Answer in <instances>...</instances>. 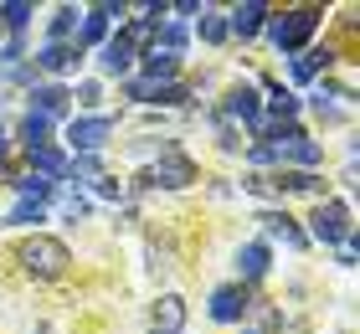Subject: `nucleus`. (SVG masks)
Here are the masks:
<instances>
[{
    "instance_id": "1",
    "label": "nucleus",
    "mask_w": 360,
    "mask_h": 334,
    "mask_svg": "<svg viewBox=\"0 0 360 334\" xmlns=\"http://www.w3.org/2000/svg\"><path fill=\"white\" fill-rule=\"evenodd\" d=\"M15 262H21L31 278H62L68 262H72V252L57 237H41V231H37V237H26L21 247H15Z\"/></svg>"
},
{
    "instance_id": "2",
    "label": "nucleus",
    "mask_w": 360,
    "mask_h": 334,
    "mask_svg": "<svg viewBox=\"0 0 360 334\" xmlns=\"http://www.w3.org/2000/svg\"><path fill=\"white\" fill-rule=\"evenodd\" d=\"M314 26H319V11H314V6H299V11L273 15V21H268V37L283 46V52H299V46L314 37Z\"/></svg>"
},
{
    "instance_id": "3",
    "label": "nucleus",
    "mask_w": 360,
    "mask_h": 334,
    "mask_svg": "<svg viewBox=\"0 0 360 334\" xmlns=\"http://www.w3.org/2000/svg\"><path fill=\"white\" fill-rule=\"evenodd\" d=\"M314 237L319 242H350V206L345 200H319L314 206Z\"/></svg>"
},
{
    "instance_id": "4",
    "label": "nucleus",
    "mask_w": 360,
    "mask_h": 334,
    "mask_svg": "<svg viewBox=\"0 0 360 334\" xmlns=\"http://www.w3.org/2000/svg\"><path fill=\"white\" fill-rule=\"evenodd\" d=\"M108 134H113V119H108V113H98V119H72L68 144L77 149V155H93V149L108 144Z\"/></svg>"
},
{
    "instance_id": "5",
    "label": "nucleus",
    "mask_w": 360,
    "mask_h": 334,
    "mask_svg": "<svg viewBox=\"0 0 360 334\" xmlns=\"http://www.w3.org/2000/svg\"><path fill=\"white\" fill-rule=\"evenodd\" d=\"M144 180H155V186H170V191H186L191 180H195V165L180 155V149H165V155L155 160V175H144Z\"/></svg>"
},
{
    "instance_id": "6",
    "label": "nucleus",
    "mask_w": 360,
    "mask_h": 334,
    "mask_svg": "<svg viewBox=\"0 0 360 334\" xmlns=\"http://www.w3.org/2000/svg\"><path fill=\"white\" fill-rule=\"evenodd\" d=\"M129 98H139V103H186V88H180V82L139 77V82H129Z\"/></svg>"
},
{
    "instance_id": "7",
    "label": "nucleus",
    "mask_w": 360,
    "mask_h": 334,
    "mask_svg": "<svg viewBox=\"0 0 360 334\" xmlns=\"http://www.w3.org/2000/svg\"><path fill=\"white\" fill-rule=\"evenodd\" d=\"M242 314H248V293L242 288H217L211 293V319L217 324H237Z\"/></svg>"
},
{
    "instance_id": "8",
    "label": "nucleus",
    "mask_w": 360,
    "mask_h": 334,
    "mask_svg": "<svg viewBox=\"0 0 360 334\" xmlns=\"http://www.w3.org/2000/svg\"><path fill=\"white\" fill-rule=\"evenodd\" d=\"M113 15H124V6H98L83 15V31H77V46H93V41H103L108 37V21Z\"/></svg>"
},
{
    "instance_id": "9",
    "label": "nucleus",
    "mask_w": 360,
    "mask_h": 334,
    "mask_svg": "<svg viewBox=\"0 0 360 334\" xmlns=\"http://www.w3.org/2000/svg\"><path fill=\"white\" fill-rule=\"evenodd\" d=\"M68 88H57V82H46V88H37L31 93V113H41V119H62L68 113Z\"/></svg>"
},
{
    "instance_id": "10",
    "label": "nucleus",
    "mask_w": 360,
    "mask_h": 334,
    "mask_svg": "<svg viewBox=\"0 0 360 334\" xmlns=\"http://www.w3.org/2000/svg\"><path fill=\"white\" fill-rule=\"evenodd\" d=\"M263 26H268V6H257V0L252 6H237L232 21H226V31H237V37H257Z\"/></svg>"
},
{
    "instance_id": "11",
    "label": "nucleus",
    "mask_w": 360,
    "mask_h": 334,
    "mask_svg": "<svg viewBox=\"0 0 360 334\" xmlns=\"http://www.w3.org/2000/svg\"><path fill=\"white\" fill-rule=\"evenodd\" d=\"M98 62H103V72H129V67H134V41L119 31V37L103 46V57H98Z\"/></svg>"
},
{
    "instance_id": "12",
    "label": "nucleus",
    "mask_w": 360,
    "mask_h": 334,
    "mask_svg": "<svg viewBox=\"0 0 360 334\" xmlns=\"http://www.w3.org/2000/svg\"><path fill=\"white\" fill-rule=\"evenodd\" d=\"M180 324H186V304H180L175 293H165V298L155 304V334H175Z\"/></svg>"
},
{
    "instance_id": "13",
    "label": "nucleus",
    "mask_w": 360,
    "mask_h": 334,
    "mask_svg": "<svg viewBox=\"0 0 360 334\" xmlns=\"http://www.w3.org/2000/svg\"><path fill=\"white\" fill-rule=\"evenodd\" d=\"M72 62H77V52H72V46H57V41H46L37 52V67H46V72H68Z\"/></svg>"
},
{
    "instance_id": "14",
    "label": "nucleus",
    "mask_w": 360,
    "mask_h": 334,
    "mask_svg": "<svg viewBox=\"0 0 360 334\" xmlns=\"http://www.w3.org/2000/svg\"><path fill=\"white\" fill-rule=\"evenodd\" d=\"M335 62V52H330V46H314V52H299V57H293V77H314L319 72V67H330Z\"/></svg>"
},
{
    "instance_id": "15",
    "label": "nucleus",
    "mask_w": 360,
    "mask_h": 334,
    "mask_svg": "<svg viewBox=\"0 0 360 334\" xmlns=\"http://www.w3.org/2000/svg\"><path fill=\"white\" fill-rule=\"evenodd\" d=\"M226 113H232V119L257 124V93H252V88H232V93H226Z\"/></svg>"
},
{
    "instance_id": "16",
    "label": "nucleus",
    "mask_w": 360,
    "mask_h": 334,
    "mask_svg": "<svg viewBox=\"0 0 360 334\" xmlns=\"http://www.w3.org/2000/svg\"><path fill=\"white\" fill-rule=\"evenodd\" d=\"M175 67H180V57H175V52H165V46H150V52H144V72H150L155 82H165Z\"/></svg>"
},
{
    "instance_id": "17",
    "label": "nucleus",
    "mask_w": 360,
    "mask_h": 334,
    "mask_svg": "<svg viewBox=\"0 0 360 334\" xmlns=\"http://www.w3.org/2000/svg\"><path fill=\"white\" fill-rule=\"evenodd\" d=\"M31 165H37V170H46V175H72V160H68V155H57L52 144L31 149Z\"/></svg>"
},
{
    "instance_id": "18",
    "label": "nucleus",
    "mask_w": 360,
    "mask_h": 334,
    "mask_svg": "<svg viewBox=\"0 0 360 334\" xmlns=\"http://www.w3.org/2000/svg\"><path fill=\"white\" fill-rule=\"evenodd\" d=\"M237 267H242L248 278H263V273H268V247H263V242H248V247L237 252Z\"/></svg>"
},
{
    "instance_id": "19",
    "label": "nucleus",
    "mask_w": 360,
    "mask_h": 334,
    "mask_svg": "<svg viewBox=\"0 0 360 334\" xmlns=\"http://www.w3.org/2000/svg\"><path fill=\"white\" fill-rule=\"evenodd\" d=\"M263 226L273 231V237H283L288 247H304V242H309V237H304V231H299V226H293V221H288V216H283V211H268V216H263Z\"/></svg>"
},
{
    "instance_id": "20",
    "label": "nucleus",
    "mask_w": 360,
    "mask_h": 334,
    "mask_svg": "<svg viewBox=\"0 0 360 334\" xmlns=\"http://www.w3.org/2000/svg\"><path fill=\"white\" fill-rule=\"evenodd\" d=\"M21 134H26V149H41L46 139H52V119H41V113H26Z\"/></svg>"
},
{
    "instance_id": "21",
    "label": "nucleus",
    "mask_w": 360,
    "mask_h": 334,
    "mask_svg": "<svg viewBox=\"0 0 360 334\" xmlns=\"http://www.w3.org/2000/svg\"><path fill=\"white\" fill-rule=\"evenodd\" d=\"M278 191H299V195H319L324 186H319V175L314 170H299V175H283V186Z\"/></svg>"
},
{
    "instance_id": "22",
    "label": "nucleus",
    "mask_w": 360,
    "mask_h": 334,
    "mask_svg": "<svg viewBox=\"0 0 360 334\" xmlns=\"http://www.w3.org/2000/svg\"><path fill=\"white\" fill-rule=\"evenodd\" d=\"M15 191H21V200H46V195H52V180H41V175H21V180H15Z\"/></svg>"
},
{
    "instance_id": "23",
    "label": "nucleus",
    "mask_w": 360,
    "mask_h": 334,
    "mask_svg": "<svg viewBox=\"0 0 360 334\" xmlns=\"http://www.w3.org/2000/svg\"><path fill=\"white\" fill-rule=\"evenodd\" d=\"M72 26H77V11H72V6H62V11L52 15V41L62 46V37H72Z\"/></svg>"
},
{
    "instance_id": "24",
    "label": "nucleus",
    "mask_w": 360,
    "mask_h": 334,
    "mask_svg": "<svg viewBox=\"0 0 360 334\" xmlns=\"http://www.w3.org/2000/svg\"><path fill=\"white\" fill-rule=\"evenodd\" d=\"M41 216H46V206H41V200H21V206H15V211L6 216V221H15V226H26V221H41Z\"/></svg>"
},
{
    "instance_id": "25",
    "label": "nucleus",
    "mask_w": 360,
    "mask_h": 334,
    "mask_svg": "<svg viewBox=\"0 0 360 334\" xmlns=\"http://www.w3.org/2000/svg\"><path fill=\"white\" fill-rule=\"evenodd\" d=\"M201 37L206 41H226V21H221L217 11H201Z\"/></svg>"
},
{
    "instance_id": "26",
    "label": "nucleus",
    "mask_w": 360,
    "mask_h": 334,
    "mask_svg": "<svg viewBox=\"0 0 360 334\" xmlns=\"http://www.w3.org/2000/svg\"><path fill=\"white\" fill-rule=\"evenodd\" d=\"M0 15H6V26L21 31V26L31 21V6H26V0H11V6H0Z\"/></svg>"
},
{
    "instance_id": "27",
    "label": "nucleus",
    "mask_w": 360,
    "mask_h": 334,
    "mask_svg": "<svg viewBox=\"0 0 360 334\" xmlns=\"http://www.w3.org/2000/svg\"><path fill=\"white\" fill-rule=\"evenodd\" d=\"M273 113H278V119H293V113H299V98L283 93V88H273Z\"/></svg>"
},
{
    "instance_id": "28",
    "label": "nucleus",
    "mask_w": 360,
    "mask_h": 334,
    "mask_svg": "<svg viewBox=\"0 0 360 334\" xmlns=\"http://www.w3.org/2000/svg\"><path fill=\"white\" fill-rule=\"evenodd\" d=\"M98 98H103V93H98V82H83V88H77V103H83V108H93Z\"/></svg>"
},
{
    "instance_id": "29",
    "label": "nucleus",
    "mask_w": 360,
    "mask_h": 334,
    "mask_svg": "<svg viewBox=\"0 0 360 334\" xmlns=\"http://www.w3.org/2000/svg\"><path fill=\"white\" fill-rule=\"evenodd\" d=\"M98 195H103V200H119L124 191H119V186H113V180H103V175H98Z\"/></svg>"
},
{
    "instance_id": "30",
    "label": "nucleus",
    "mask_w": 360,
    "mask_h": 334,
    "mask_svg": "<svg viewBox=\"0 0 360 334\" xmlns=\"http://www.w3.org/2000/svg\"><path fill=\"white\" fill-rule=\"evenodd\" d=\"M0 155H6V129H0Z\"/></svg>"
}]
</instances>
